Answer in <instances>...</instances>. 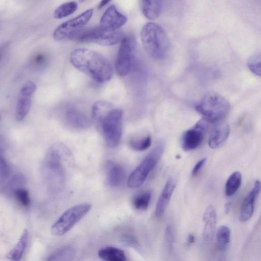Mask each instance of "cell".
<instances>
[{"label":"cell","instance_id":"cell-26","mask_svg":"<svg viewBox=\"0 0 261 261\" xmlns=\"http://www.w3.org/2000/svg\"><path fill=\"white\" fill-rule=\"evenodd\" d=\"M31 106L30 97L21 96L16 108V118L18 120H23L29 112Z\"/></svg>","mask_w":261,"mask_h":261},{"label":"cell","instance_id":"cell-9","mask_svg":"<svg viewBox=\"0 0 261 261\" xmlns=\"http://www.w3.org/2000/svg\"><path fill=\"white\" fill-rule=\"evenodd\" d=\"M91 208L90 204L84 203L69 209L52 225V234L56 236L64 235L88 213Z\"/></svg>","mask_w":261,"mask_h":261},{"label":"cell","instance_id":"cell-29","mask_svg":"<svg viewBox=\"0 0 261 261\" xmlns=\"http://www.w3.org/2000/svg\"><path fill=\"white\" fill-rule=\"evenodd\" d=\"M261 56L259 53L251 56L247 61V66L250 71L256 76H260Z\"/></svg>","mask_w":261,"mask_h":261},{"label":"cell","instance_id":"cell-35","mask_svg":"<svg viewBox=\"0 0 261 261\" xmlns=\"http://www.w3.org/2000/svg\"><path fill=\"white\" fill-rule=\"evenodd\" d=\"M122 241L124 244L127 245L128 246H130V247L137 248L139 247V243L134 238L128 236H125L123 238Z\"/></svg>","mask_w":261,"mask_h":261},{"label":"cell","instance_id":"cell-7","mask_svg":"<svg viewBox=\"0 0 261 261\" xmlns=\"http://www.w3.org/2000/svg\"><path fill=\"white\" fill-rule=\"evenodd\" d=\"M137 45L136 38L133 35L123 37L121 40L115 65L120 76H126L132 71L136 59Z\"/></svg>","mask_w":261,"mask_h":261},{"label":"cell","instance_id":"cell-23","mask_svg":"<svg viewBox=\"0 0 261 261\" xmlns=\"http://www.w3.org/2000/svg\"><path fill=\"white\" fill-rule=\"evenodd\" d=\"M242 182V175L239 172L233 173L228 178L225 186V194L227 197L234 195L239 190Z\"/></svg>","mask_w":261,"mask_h":261},{"label":"cell","instance_id":"cell-33","mask_svg":"<svg viewBox=\"0 0 261 261\" xmlns=\"http://www.w3.org/2000/svg\"><path fill=\"white\" fill-rule=\"evenodd\" d=\"M9 172V168L7 162L3 157L0 155V177H7Z\"/></svg>","mask_w":261,"mask_h":261},{"label":"cell","instance_id":"cell-21","mask_svg":"<svg viewBox=\"0 0 261 261\" xmlns=\"http://www.w3.org/2000/svg\"><path fill=\"white\" fill-rule=\"evenodd\" d=\"M98 255L102 259L107 261H124L126 259L124 252L114 247L102 248L99 251Z\"/></svg>","mask_w":261,"mask_h":261},{"label":"cell","instance_id":"cell-13","mask_svg":"<svg viewBox=\"0 0 261 261\" xmlns=\"http://www.w3.org/2000/svg\"><path fill=\"white\" fill-rule=\"evenodd\" d=\"M209 139L210 148L216 149L223 146L227 140L231 132L229 123L222 120L214 123Z\"/></svg>","mask_w":261,"mask_h":261},{"label":"cell","instance_id":"cell-3","mask_svg":"<svg viewBox=\"0 0 261 261\" xmlns=\"http://www.w3.org/2000/svg\"><path fill=\"white\" fill-rule=\"evenodd\" d=\"M72 159V152L62 144L53 145L48 151L44 168L49 185L54 190H61L64 187L67 175L64 166Z\"/></svg>","mask_w":261,"mask_h":261},{"label":"cell","instance_id":"cell-37","mask_svg":"<svg viewBox=\"0 0 261 261\" xmlns=\"http://www.w3.org/2000/svg\"><path fill=\"white\" fill-rule=\"evenodd\" d=\"M111 0H101V2L98 6L99 9H101L108 4Z\"/></svg>","mask_w":261,"mask_h":261},{"label":"cell","instance_id":"cell-40","mask_svg":"<svg viewBox=\"0 0 261 261\" xmlns=\"http://www.w3.org/2000/svg\"><path fill=\"white\" fill-rule=\"evenodd\" d=\"M79 1H80V3H83V2H85V1H86V0H79Z\"/></svg>","mask_w":261,"mask_h":261},{"label":"cell","instance_id":"cell-30","mask_svg":"<svg viewBox=\"0 0 261 261\" xmlns=\"http://www.w3.org/2000/svg\"><path fill=\"white\" fill-rule=\"evenodd\" d=\"M17 200L21 204L25 207L28 206L30 203L29 192L23 188L17 189L15 193Z\"/></svg>","mask_w":261,"mask_h":261},{"label":"cell","instance_id":"cell-31","mask_svg":"<svg viewBox=\"0 0 261 261\" xmlns=\"http://www.w3.org/2000/svg\"><path fill=\"white\" fill-rule=\"evenodd\" d=\"M36 84L31 81L26 83L21 89V95L30 97L36 90Z\"/></svg>","mask_w":261,"mask_h":261},{"label":"cell","instance_id":"cell-2","mask_svg":"<svg viewBox=\"0 0 261 261\" xmlns=\"http://www.w3.org/2000/svg\"><path fill=\"white\" fill-rule=\"evenodd\" d=\"M70 61L73 66L99 83L108 81L112 75V68L108 60L101 54L87 49L72 52Z\"/></svg>","mask_w":261,"mask_h":261},{"label":"cell","instance_id":"cell-18","mask_svg":"<svg viewBox=\"0 0 261 261\" xmlns=\"http://www.w3.org/2000/svg\"><path fill=\"white\" fill-rule=\"evenodd\" d=\"M106 181L111 187H117L123 182L125 174L123 168L119 164L108 161L106 164Z\"/></svg>","mask_w":261,"mask_h":261},{"label":"cell","instance_id":"cell-11","mask_svg":"<svg viewBox=\"0 0 261 261\" xmlns=\"http://www.w3.org/2000/svg\"><path fill=\"white\" fill-rule=\"evenodd\" d=\"M208 123L203 118L184 134L182 139V147L185 151L194 150L201 146L204 139Z\"/></svg>","mask_w":261,"mask_h":261},{"label":"cell","instance_id":"cell-14","mask_svg":"<svg viewBox=\"0 0 261 261\" xmlns=\"http://www.w3.org/2000/svg\"><path fill=\"white\" fill-rule=\"evenodd\" d=\"M260 191V182L256 180L251 191L244 200L240 209L239 219L241 222L248 220L252 216L256 199Z\"/></svg>","mask_w":261,"mask_h":261},{"label":"cell","instance_id":"cell-15","mask_svg":"<svg viewBox=\"0 0 261 261\" xmlns=\"http://www.w3.org/2000/svg\"><path fill=\"white\" fill-rule=\"evenodd\" d=\"M65 117L68 124L76 128H87L91 124L88 117L75 107H68L66 111Z\"/></svg>","mask_w":261,"mask_h":261},{"label":"cell","instance_id":"cell-25","mask_svg":"<svg viewBox=\"0 0 261 261\" xmlns=\"http://www.w3.org/2000/svg\"><path fill=\"white\" fill-rule=\"evenodd\" d=\"M78 6L77 3L71 2L63 4L55 11L54 16L56 19H61L73 14L77 11Z\"/></svg>","mask_w":261,"mask_h":261},{"label":"cell","instance_id":"cell-38","mask_svg":"<svg viewBox=\"0 0 261 261\" xmlns=\"http://www.w3.org/2000/svg\"><path fill=\"white\" fill-rule=\"evenodd\" d=\"M195 242V237L192 234H189L187 238V243L189 244Z\"/></svg>","mask_w":261,"mask_h":261},{"label":"cell","instance_id":"cell-32","mask_svg":"<svg viewBox=\"0 0 261 261\" xmlns=\"http://www.w3.org/2000/svg\"><path fill=\"white\" fill-rule=\"evenodd\" d=\"M166 240L168 247L169 250L171 251L175 241L174 233L171 225H168L166 229Z\"/></svg>","mask_w":261,"mask_h":261},{"label":"cell","instance_id":"cell-20","mask_svg":"<svg viewBox=\"0 0 261 261\" xmlns=\"http://www.w3.org/2000/svg\"><path fill=\"white\" fill-rule=\"evenodd\" d=\"M29 236L28 230H25L19 241L9 252L8 255V257L9 259L14 261H18L21 259L27 246Z\"/></svg>","mask_w":261,"mask_h":261},{"label":"cell","instance_id":"cell-6","mask_svg":"<svg viewBox=\"0 0 261 261\" xmlns=\"http://www.w3.org/2000/svg\"><path fill=\"white\" fill-rule=\"evenodd\" d=\"M165 150V145L159 143L144 158L140 165L130 174L127 180L128 187L138 188L145 183L150 173L157 165Z\"/></svg>","mask_w":261,"mask_h":261},{"label":"cell","instance_id":"cell-34","mask_svg":"<svg viewBox=\"0 0 261 261\" xmlns=\"http://www.w3.org/2000/svg\"><path fill=\"white\" fill-rule=\"evenodd\" d=\"M207 161L206 158L202 159L200 160L199 162L197 163V164L194 167L192 171V175L193 177H195L198 175L200 171L201 170L202 168L204 166L206 162Z\"/></svg>","mask_w":261,"mask_h":261},{"label":"cell","instance_id":"cell-8","mask_svg":"<svg viewBox=\"0 0 261 261\" xmlns=\"http://www.w3.org/2000/svg\"><path fill=\"white\" fill-rule=\"evenodd\" d=\"M123 37V34L119 30L106 31L99 27L82 29L73 41L82 43H94L101 46H111L121 42Z\"/></svg>","mask_w":261,"mask_h":261},{"label":"cell","instance_id":"cell-5","mask_svg":"<svg viewBox=\"0 0 261 261\" xmlns=\"http://www.w3.org/2000/svg\"><path fill=\"white\" fill-rule=\"evenodd\" d=\"M208 123H215L222 120L230 109L229 102L221 95L215 93H207L196 107Z\"/></svg>","mask_w":261,"mask_h":261},{"label":"cell","instance_id":"cell-24","mask_svg":"<svg viewBox=\"0 0 261 261\" xmlns=\"http://www.w3.org/2000/svg\"><path fill=\"white\" fill-rule=\"evenodd\" d=\"M76 255V250L71 246L62 247L52 253L48 258V260H71Z\"/></svg>","mask_w":261,"mask_h":261},{"label":"cell","instance_id":"cell-17","mask_svg":"<svg viewBox=\"0 0 261 261\" xmlns=\"http://www.w3.org/2000/svg\"><path fill=\"white\" fill-rule=\"evenodd\" d=\"M217 215L213 206L210 205L206 209L203 218L205 226L203 232V240L210 244L213 240L216 231Z\"/></svg>","mask_w":261,"mask_h":261},{"label":"cell","instance_id":"cell-27","mask_svg":"<svg viewBox=\"0 0 261 261\" xmlns=\"http://www.w3.org/2000/svg\"><path fill=\"white\" fill-rule=\"evenodd\" d=\"M151 198V191L145 192L138 195L133 199V205L138 210L145 211L148 209L150 205Z\"/></svg>","mask_w":261,"mask_h":261},{"label":"cell","instance_id":"cell-36","mask_svg":"<svg viewBox=\"0 0 261 261\" xmlns=\"http://www.w3.org/2000/svg\"><path fill=\"white\" fill-rule=\"evenodd\" d=\"M45 61V58L42 54H38L33 59V63L36 66H41Z\"/></svg>","mask_w":261,"mask_h":261},{"label":"cell","instance_id":"cell-12","mask_svg":"<svg viewBox=\"0 0 261 261\" xmlns=\"http://www.w3.org/2000/svg\"><path fill=\"white\" fill-rule=\"evenodd\" d=\"M127 20L126 16L120 13L115 6H111L102 16L99 27L109 31L119 30L126 24Z\"/></svg>","mask_w":261,"mask_h":261},{"label":"cell","instance_id":"cell-4","mask_svg":"<svg viewBox=\"0 0 261 261\" xmlns=\"http://www.w3.org/2000/svg\"><path fill=\"white\" fill-rule=\"evenodd\" d=\"M143 47L147 54L156 60H162L168 55L170 42L168 35L159 25L149 22L143 27L141 32Z\"/></svg>","mask_w":261,"mask_h":261},{"label":"cell","instance_id":"cell-28","mask_svg":"<svg viewBox=\"0 0 261 261\" xmlns=\"http://www.w3.org/2000/svg\"><path fill=\"white\" fill-rule=\"evenodd\" d=\"M129 146L136 151H144L148 149L152 144V139L150 136L129 142Z\"/></svg>","mask_w":261,"mask_h":261},{"label":"cell","instance_id":"cell-16","mask_svg":"<svg viewBox=\"0 0 261 261\" xmlns=\"http://www.w3.org/2000/svg\"><path fill=\"white\" fill-rule=\"evenodd\" d=\"M176 188V182L172 178H169L160 195L157 203L155 214L157 218H160L164 215L170 203Z\"/></svg>","mask_w":261,"mask_h":261},{"label":"cell","instance_id":"cell-1","mask_svg":"<svg viewBox=\"0 0 261 261\" xmlns=\"http://www.w3.org/2000/svg\"><path fill=\"white\" fill-rule=\"evenodd\" d=\"M92 117L108 146L111 148L117 147L122 135V111L108 102L99 101L93 105Z\"/></svg>","mask_w":261,"mask_h":261},{"label":"cell","instance_id":"cell-10","mask_svg":"<svg viewBox=\"0 0 261 261\" xmlns=\"http://www.w3.org/2000/svg\"><path fill=\"white\" fill-rule=\"evenodd\" d=\"M93 14V10L91 9L78 16L64 22L54 31V39L57 41H73L75 37L89 21Z\"/></svg>","mask_w":261,"mask_h":261},{"label":"cell","instance_id":"cell-39","mask_svg":"<svg viewBox=\"0 0 261 261\" xmlns=\"http://www.w3.org/2000/svg\"><path fill=\"white\" fill-rule=\"evenodd\" d=\"M231 202H227L225 205V213L226 214H229L230 211V209H231Z\"/></svg>","mask_w":261,"mask_h":261},{"label":"cell","instance_id":"cell-19","mask_svg":"<svg viewBox=\"0 0 261 261\" xmlns=\"http://www.w3.org/2000/svg\"><path fill=\"white\" fill-rule=\"evenodd\" d=\"M141 6L145 17L150 20H155L161 13L162 0H142Z\"/></svg>","mask_w":261,"mask_h":261},{"label":"cell","instance_id":"cell-22","mask_svg":"<svg viewBox=\"0 0 261 261\" xmlns=\"http://www.w3.org/2000/svg\"><path fill=\"white\" fill-rule=\"evenodd\" d=\"M231 240V231L227 226L221 225L216 233V247L221 252L227 249Z\"/></svg>","mask_w":261,"mask_h":261}]
</instances>
